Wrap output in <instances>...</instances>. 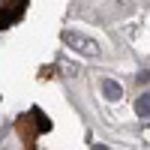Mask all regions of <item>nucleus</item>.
<instances>
[{"label": "nucleus", "mask_w": 150, "mask_h": 150, "mask_svg": "<svg viewBox=\"0 0 150 150\" xmlns=\"http://www.w3.org/2000/svg\"><path fill=\"white\" fill-rule=\"evenodd\" d=\"M135 111H138L141 117H147V114H150V93L138 96V102H135Z\"/></svg>", "instance_id": "obj_4"}, {"label": "nucleus", "mask_w": 150, "mask_h": 150, "mask_svg": "<svg viewBox=\"0 0 150 150\" xmlns=\"http://www.w3.org/2000/svg\"><path fill=\"white\" fill-rule=\"evenodd\" d=\"M93 150H108V147L105 144H93Z\"/></svg>", "instance_id": "obj_5"}, {"label": "nucleus", "mask_w": 150, "mask_h": 150, "mask_svg": "<svg viewBox=\"0 0 150 150\" xmlns=\"http://www.w3.org/2000/svg\"><path fill=\"white\" fill-rule=\"evenodd\" d=\"M63 42H66V45H72L75 51L84 54V57H96V54H99V45H96L93 39H87V36H81V33L66 30V33H63Z\"/></svg>", "instance_id": "obj_1"}, {"label": "nucleus", "mask_w": 150, "mask_h": 150, "mask_svg": "<svg viewBox=\"0 0 150 150\" xmlns=\"http://www.w3.org/2000/svg\"><path fill=\"white\" fill-rule=\"evenodd\" d=\"M24 9H27V0H9L6 6H0V27H12Z\"/></svg>", "instance_id": "obj_2"}, {"label": "nucleus", "mask_w": 150, "mask_h": 150, "mask_svg": "<svg viewBox=\"0 0 150 150\" xmlns=\"http://www.w3.org/2000/svg\"><path fill=\"white\" fill-rule=\"evenodd\" d=\"M102 93H105L108 99H120V96H123V87H120L117 81H111V78H105V81H102Z\"/></svg>", "instance_id": "obj_3"}]
</instances>
